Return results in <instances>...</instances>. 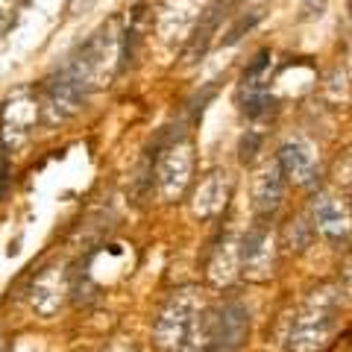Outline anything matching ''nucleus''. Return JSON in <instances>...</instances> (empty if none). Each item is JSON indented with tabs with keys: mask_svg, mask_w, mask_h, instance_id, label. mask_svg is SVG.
<instances>
[{
	"mask_svg": "<svg viewBox=\"0 0 352 352\" xmlns=\"http://www.w3.org/2000/svg\"><path fill=\"white\" fill-rule=\"evenodd\" d=\"M338 305L340 296L332 285H323L308 294L291 323L288 352H326L332 346L338 329Z\"/></svg>",
	"mask_w": 352,
	"mask_h": 352,
	"instance_id": "1",
	"label": "nucleus"
},
{
	"mask_svg": "<svg viewBox=\"0 0 352 352\" xmlns=\"http://www.w3.org/2000/svg\"><path fill=\"white\" fill-rule=\"evenodd\" d=\"M194 176V144L185 132L173 135L159 147L156 156V188L164 203L182 200Z\"/></svg>",
	"mask_w": 352,
	"mask_h": 352,
	"instance_id": "2",
	"label": "nucleus"
},
{
	"mask_svg": "<svg viewBox=\"0 0 352 352\" xmlns=\"http://www.w3.org/2000/svg\"><path fill=\"white\" fill-rule=\"evenodd\" d=\"M208 352H241L250 335V311L247 305L229 296L203 311Z\"/></svg>",
	"mask_w": 352,
	"mask_h": 352,
	"instance_id": "3",
	"label": "nucleus"
},
{
	"mask_svg": "<svg viewBox=\"0 0 352 352\" xmlns=\"http://www.w3.org/2000/svg\"><path fill=\"white\" fill-rule=\"evenodd\" d=\"M88 94H91V88H88L68 65H62V68L53 76H47L41 85V118L47 120V124H62V120H68L80 112Z\"/></svg>",
	"mask_w": 352,
	"mask_h": 352,
	"instance_id": "4",
	"label": "nucleus"
},
{
	"mask_svg": "<svg viewBox=\"0 0 352 352\" xmlns=\"http://www.w3.org/2000/svg\"><path fill=\"white\" fill-rule=\"evenodd\" d=\"M41 118V100L32 88H15L0 106V141L9 153L21 150L30 141Z\"/></svg>",
	"mask_w": 352,
	"mask_h": 352,
	"instance_id": "5",
	"label": "nucleus"
},
{
	"mask_svg": "<svg viewBox=\"0 0 352 352\" xmlns=\"http://www.w3.org/2000/svg\"><path fill=\"white\" fill-rule=\"evenodd\" d=\"M200 314V300H197V291L185 288V291H176L164 308L159 311L156 323H153V338L162 349H176L182 344V338L188 335L191 323L197 320Z\"/></svg>",
	"mask_w": 352,
	"mask_h": 352,
	"instance_id": "6",
	"label": "nucleus"
},
{
	"mask_svg": "<svg viewBox=\"0 0 352 352\" xmlns=\"http://www.w3.org/2000/svg\"><path fill=\"white\" fill-rule=\"evenodd\" d=\"M273 270H276V238H273L267 220H258L241 238V273L250 282H267Z\"/></svg>",
	"mask_w": 352,
	"mask_h": 352,
	"instance_id": "7",
	"label": "nucleus"
},
{
	"mask_svg": "<svg viewBox=\"0 0 352 352\" xmlns=\"http://www.w3.org/2000/svg\"><path fill=\"white\" fill-rule=\"evenodd\" d=\"M311 226L314 232L332 241V244H340L352 235V208L344 197L338 194H320L311 206Z\"/></svg>",
	"mask_w": 352,
	"mask_h": 352,
	"instance_id": "8",
	"label": "nucleus"
},
{
	"mask_svg": "<svg viewBox=\"0 0 352 352\" xmlns=\"http://www.w3.org/2000/svg\"><path fill=\"white\" fill-rule=\"evenodd\" d=\"M212 0H164L159 9V32L164 41H185L194 36L197 24Z\"/></svg>",
	"mask_w": 352,
	"mask_h": 352,
	"instance_id": "9",
	"label": "nucleus"
},
{
	"mask_svg": "<svg viewBox=\"0 0 352 352\" xmlns=\"http://www.w3.org/2000/svg\"><path fill=\"white\" fill-rule=\"evenodd\" d=\"M279 168L285 173V179L296 188H308V185L317 182V176H320V164H317V153L314 147L308 144L302 138H294V141H285L279 147Z\"/></svg>",
	"mask_w": 352,
	"mask_h": 352,
	"instance_id": "10",
	"label": "nucleus"
},
{
	"mask_svg": "<svg viewBox=\"0 0 352 352\" xmlns=\"http://www.w3.org/2000/svg\"><path fill=\"white\" fill-rule=\"evenodd\" d=\"M285 173L279 168V162H264L261 170L252 179V208H256L258 220H270L279 212L282 197H285Z\"/></svg>",
	"mask_w": 352,
	"mask_h": 352,
	"instance_id": "11",
	"label": "nucleus"
},
{
	"mask_svg": "<svg viewBox=\"0 0 352 352\" xmlns=\"http://www.w3.org/2000/svg\"><path fill=\"white\" fill-rule=\"evenodd\" d=\"M229 197H232V176L226 170H212L194 191V214L200 220H214L223 214Z\"/></svg>",
	"mask_w": 352,
	"mask_h": 352,
	"instance_id": "12",
	"label": "nucleus"
},
{
	"mask_svg": "<svg viewBox=\"0 0 352 352\" xmlns=\"http://www.w3.org/2000/svg\"><path fill=\"white\" fill-rule=\"evenodd\" d=\"M65 294H68V288H65V273L59 267H47L36 282H32L30 302L41 317H53L59 311Z\"/></svg>",
	"mask_w": 352,
	"mask_h": 352,
	"instance_id": "13",
	"label": "nucleus"
},
{
	"mask_svg": "<svg viewBox=\"0 0 352 352\" xmlns=\"http://www.w3.org/2000/svg\"><path fill=\"white\" fill-rule=\"evenodd\" d=\"M226 18V0H212V3L206 6V12L200 18V24H197L194 30V36L188 38V44H185V62H197V59H203L206 56V50H208V44H212V38L217 36V30H220V21Z\"/></svg>",
	"mask_w": 352,
	"mask_h": 352,
	"instance_id": "14",
	"label": "nucleus"
},
{
	"mask_svg": "<svg viewBox=\"0 0 352 352\" xmlns=\"http://www.w3.org/2000/svg\"><path fill=\"white\" fill-rule=\"evenodd\" d=\"M238 270H241V244L235 238L223 235V241L212 250V258H208V282L214 288L232 285Z\"/></svg>",
	"mask_w": 352,
	"mask_h": 352,
	"instance_id": "15",
	"label": "nucleus"
},
{
	"mask_svg": "<svg viewBox=\"0 0 352 352\" xmlns=\"http://www.w3.org/2000/svg\"><path fill=\"white\" fill-rule=\"evenodd\" d=\"M94 3H97V0H68L65 12H68L71 18H80V15H85V12H91Z\"/></svg>",
	"mask_w": 352,
	"mask_h": 352,
	"instance_id": "16",
	"label": "nucleus"
},
{
	"mask_svg": "<svg viewBox=\"0 0 352 352\" xmlns=\"http://www.w3.org/2000/svg\"><path fill=\"white\" fill-rule=\"evenodd\" d=\"M344 288L352 294V258L346 261V267H344Z\"/></svg>",
	"mask_w": 352,
	"mask_h": 352,
	"instance_id": "17",
	"label": "nucleus"
},
{
	"mask_svg": "<svg viewBox=\"0 0 352 352\" xmlns=\"http://www.w3.org/2000/svg\"><path fill=\"white\" fill-rule=\"evenodd\" d=\"M250 3H252V6H256V9H261V3H264V0H250Z\"/></svg>",
	"mask_w": 352,
	"mask_h": 352,
	"instance_id": "18",
	"label": "nucleus"
},
{
	"mask_svg": "<svg viewBox=\"0 0 352 352\" xmlns=\"http://www.w3.org/2000/svg\"><path fill=\"white\" fill-rule=\"evenodd\" d=\"M349 85H352V59H349Z\"/></svg>",
	"mask_w": 352,
	"mask_h": 352,
	"instance_id": "19",
	"label": "nucleus"
},
{
	"mask_svg": "<svg viewBox=\"0 0 352 352\" xmlns=\"http://www.w3.org/2000/svg\"><path fill=\"white\" fill-rule=\"evenodd\" d=\"M349 15H352V0H349Z\"/></svg>",
	"mask_w": 352,
	"mask_h": 352,
	"instance_id": "20",
	"label": "nucleus"
},
{
	"mask_svg": "<svg viewBox=\"0 0 352 352\" xmlns=\"http://www.w3.org/2000/svg\"><path fill=\"white\" fill-rule=\"evenodd\" d=\"M0 352H3V340H0Z\"/></svg>",
	"mask_w": 352,
	"mask_h": 352,
	"instance_id": "21",
	"label": "nucleus"
}]
</instances>
